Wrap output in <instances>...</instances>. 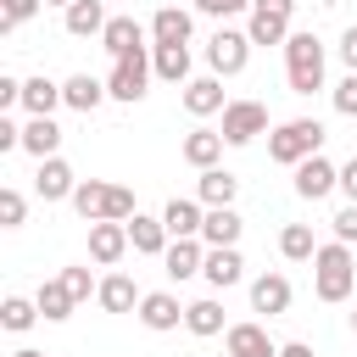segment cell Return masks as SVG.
Instances as JSON below:
<instances>
[{
    "instance_id": "6",
    "label": "cell",
    "mask_w": 357,
    "mask_h": 357,
    "mask_svg": "<svg viewBox=\"0 0 357 357\" xmlns=\"http://www.w3.org/2000/svg\"><path fill=\"white\" fill-rule=\"evenodd\" d=\"M245 61H251V33H240V28H218V33L206 39V67H212L218 78L245 73Z\"/></svg>"
},
{
    "instance_id": "25",
    "label": "cell",
    "mask_w": 357,
    "mask_h": 357,
    "mask_svg": "<svg viewBox=\"0 0 357 357\" xmlns=\"http://www.w3.org/2000/svg\"><path fill=\"white\" fill-rule=\"evenodd\" d=\"M56 106H67V100H61V84H56V78H45V73L22 78V112H28V117H50Z\"/></svg>"
},
{
    "instance_id": "15",
    "label": "cell",
    "mask_w": 357,
    "mask_h": 357,
    "mask_svg": "<svg viewBox=\"0 0 357 357\" xmlns=\"http://www.w3.org/2000/svg\"><path fill=\"white\" fill-rule=\"evenodd\" d=\"M223 346H229V357H279V346L268 340L262 324H229L223 329Z\"/></svg>"
},
{
    "instance_id": "24",
    "label": "cell",
    "mask_w": 357,
    "mask_h": 357,
    "mask_svg": "<svg viewBox=\"0 0 357 357\" xmlns=\"http://www.w3.org/2000/svg\"><path fill=\"white\" fill-rule=\"evenodd\" d=\"M190 28H195V17L184 6H162L151 17V45H190Z\"/></svg>"
},
{
    "instance_id": "47",
    "label": "cell",
    "mask_w": 357,
    "mask_h": 357,
    "mask_svg": "<svg viewBox=\"0 0 357 357\" xmlns=\"http://www.w3.org/2000/svg\"><path fill=\"white\" fill-rule=\"evenodd\" d=\"M45 6H61V11H67V6H73V0H45Z\"/></svg>"
},
{
    "instance_id": "36",
    "label": "cell",
    "mask_w": 357,
    "mask_h": 357,
    "mask_svg": "<svg viewBox=\"0 0 357 357\" xmlns=\"http://www.w3.org/2000/svg\"><path fill=\"white\" fill-rule=\"evenodd\" d=\"M22 218H28L22 190H0V229H22Z\"/></svg>"
},
{
    "instance_id": "31",
    "label": "cell",
    "mask_w": 357,
    "mask_h": 357,
    "mask_svg": "<svg viewBox=\"0 0 357 357\" xmlns=\"http://www.w3.org/2000/svg\"><path fill=\"white\" fill-rule=\"evenodd\" d=\"M22 151L39 156V162L56 156V151H61V128H56V117H28V123H22Z\"/></svg>"
},
{
    "instance_id": "48",
    "label": "cell",
    "mask_w": 357,
    "mask_h": 357,
    "mask_svg": "<svg viewBox=\"0 0 357 357\" xmlns=\"http://www.w3.org/2000/svg\"><path fill=\"white\" fill-rule=\"evenodd\" d=\"M318 6H340V0H318Z\"/></svg>"
},
{
    "instance_id": "12",
    "label": "cell",
    "mask_w": 357,
    "mask_h": 357,
    "mask_svg": "<svg viewBox=\"0 0 357 357\" xmlns=\"http://www.w3.org/2000/svg\"><path fill=\"white\" fill-rule=\"evenodd\" d=\"M73 190H78V173H73L61 156H45L39 173H33V195H39V201H73Z\"/></svg>"
},
{
    "instance_id": "11",
    "label": "cell",
    "mask_w": 357,
    "mask_h": 357,
    "mask_svg": "<svg viewBox=\"0 0 357 357\" xmlns=\"http://www.w3.org/2000/svg\"><path fill=\"white\" fill-rule=\"evenodd\" d=\"M134 318H139L151 335H167V329H178V324H184V307H178V296H173V290H145Z\"/></svg>"
},
{
    "instance_id": "8",
    "label": "cell",
    "mask_w": 357,
    "mask_h": 357,
    "mask_svg": "<svg viewBox=\"0 0 357 357\" xmlns=\"http://www.w3.org/2000/svg\"><path fill=\"white\" fill-rule=\"evenodd\" d=\"M218 134H223L229 145H251L257 134H268V106H262V100H229Z\"/></svg>"
},
{
    "instance_id": "46",
    "label": "cell",
    "mask_w": 357,
    "mask_h": 357,
    "mask_svg": "<svg viewBox=\"0 0 357 357\" xmlns=\"http://www.w3.org/2000/svg\"><path fill=\"white\" fill-rule=\"evenodd\" d=\"M11 357H45V351H33V346H17V351H11Z\"/></svg>"
},
{
    "instance_id": "37",
    "label": "cell",
    "mask_w": 357,
    "mask_h": 357,
    "mask_svg": "<svg viewBox=\"0 0 357 357\" xmlns=\"http://www.w3.org/2000/svg\"><path fill=\"white\" fill-rule=\"evenodd\" d=\"M329 100H335V112H340V117H357V73H346V78L329 89Z\"/></svg>"
},
{
    "instance_id": "3",
    "label": "cell",
    "mask_w": 357,
    "mask_h": 357,
    "mask_svg": "<svg viewBox=\"0 0 357 357\" xmlns=\"http://www.w3.org/2000/svg\"><path fill=\"white\" fill-rule=\"evenodd\" d=\"M351 284H357L351 245H346V240L318 245V257H312V290H318V301H346V296H351Z\"/></svg>"
},
{
    "instance_id": "4",
    "label": "cell",
    "mask_w": 357,
    "mask_h": 357,
    "mask_svg": "<svg viewBox=\"0 0 357 357\" xmlns=\"http://www.w3.org/2000/svg\"><path fill=\"white\" fill-rule=\"evenodd\" d=\"M324 151V123L318 117H290V123H279L273 134H268V156L279 162V167H296V162H307V156H318Z\"/></svg>"
},
{
    "instance_id": "19",
    "label": "cell",
    "mask_w": 357,
    "mask_h": 357,
    "mask_svg": "<svg viewBox=\"0 0 357 357\" xmlns=\"http://www.w3.org/2000/svg\"><path fill=\"white\" fill-rule=\"evenodd\" d=\"M234 195H240V178L229 167H201V178H195V201L201 206H234Z\"/></svg>"
},
{
    "instance_id": "9",
    "label": "cell",
    "mask_w": 357,
    "mask_h": 357,
    "mask_svg": "<svg viewBox=\"0 0 357 357\" xmlns=\"http://www.w3.org/2000/svg\"><path fill=\"white\" fill-rule=\"evenodd\" d=\"M329 190H340V167L318 151V156H307V162H296V195L301 201H324Z\"/></svg>"
},
{
    "instance_id": "49",
    "label": "cell",
    "mask_w": 357,
    "mask_h": 357,
    "mask_svg": "<svg viewBox=\"0 0 357 357\" xmlns=\"http://www.w3.org/2000/svg\"><path fill=\"white\" fill-rule=\"evenodd\" d=\"M351 329H357V312H351Z\"/></svg>"
},
{
    "instance_id": "29",
    "label": "cell",
    "mask_w": 357,
    "mask_h": 357,
    "mask_svg": "<svg viewBox=\"0 0 357 357\" xmlns=\"http://www.w3.org/2000/svg\"><path fill=\"white\" fill-rule=\"evenodd\" d=\"M184 329H190V335H201V340L223 335V329H229V324H223V301H218V296L190 301V307H184Z\"/></svg>"
},
{
    "instance_id": "20",
    "label": "cell",
    "mask_w": 357,
    "mask_h": 357,
    "mask_svg": "<svg viewBox=\"0 0 357 357\" xmlns=\"http://www.w3.org/2000/svg\"><path fill=\"white\" fill-rule=\"evenodd\" d=\"M162 223H167V234H173V240H184V234H201V223H206V206H201L195 195H173V201L162 206Z\"/></svg>"
},
{
    "instance_id": "2",
    "label": "cell",
    "mask_w": 357,
    "mask_h": 357,
    "mask_svg": "<svg viewBox=\"0 0 357 357\" xmlns=\"http://www.w3.org/2000/svg\"><path fill=\"white\" fill-rule=\"evenodd\" d=\"M284 78H290L296 95L324 89V39H318L312 28H296V33L284 39Z\"/></svg>"
},
{
    "instance_id": "38",
    "label": "cell",
    "mask_w": 357,
    "mask_h": 357,
    "mask_svg": "<svg viewBox=\"0 0 357 357\" xmlns=\"http://www.w3.org/2000/svg\"><path fill=\"white\" fill-rule=\"evenodd\" d=\"M251 6H257V0H195V11H201V17H223V22H229V17H240V11H251Z\"/></svg>"
},
{
    "instance_id": "27",
    "label": "cell",
    "mask_w": 357,
    "mask_h": 357,
    "mask_svg": "<svg viewBox=\"0 0 357 357\" xmlns=\"http://www.w3.org/2000/svg\"><path fill=\"white\" fill-rule=\"evenodd\" d=\"M95 301H100V312H139V290H134L128 273H106L100 290H95Z\"/></svg>"
},
{
    "instance_id": "41",
    "label": "cell",
    "mask_w": 357,
    "mask_h": 357,
    "mask_svg": "<svg viewBox=\"0 0 357 357\" xmlns=\"http://www.w3.org/2000/svg\"><path fill=\"white\" fill-rule=\"evenodd\" d=\"M335 50H340V61H346V73H357V22H351V28L340 33V45H335Z\"/></svg>"
},
{
    "instance_id": "5",
    "label": "cell",
    "mask_w": 357,
    "mask_h": 357,
    "mask_svg": "<svg viewBox=\"0 0 357 357\" xmlns=\"http://www.w3.org/2000/svg\"><path fill=\"white\" fill-rule=\"evenodd\" d=\"M151 78H156L151 56H145V50H134V56H117V61H112V73H106V89H112V100L134 106V100H145V84H151Z\"/></svg>"
},
{
    "instance_id": "45",
    "label": "cell",
    "mask_w": 357,
    "mask_h": 357,
    "mask_svg": "<svg viewBox=\"0 0 357 357\" xmlns=\"http://www.w3.org/2000/svg\"><path fill=\"white\" fill-rule=\"evenodd\" d=\"M279 357H312V346H307V340H284V346H279Z\"/></svg>"
},
{
    "instance_id": "42",
    "label": "cell",
    "mask_w": 357,
    "mask_h": 357,
    "mask_svg": "<svg viewBox=\"0 0 357 357\" xmlns=\"http://www.w3.org/2000/svg\"><path fill=\"white\" fill-rule=\"evenodd\" d=\"M0 106H22V78L0 73Z\"/></svg>"
},
{
    "instance_id": "28",
    "label": "cell",
    "mask_w": 357,
    "mask_h": 357,
    "mask_svg": "<svg viewBox=\"0 0 357 357\" xmlns=\"http://www.w3.org/2000/svg\"><path fill=\"white\" fill-rule=\"evenodd\" d=\"M33 301H39L45 324H61V318H73V307H78V296L67 290V279H61V273H56V279H45V284L33 290Z\"/></svg>"
},
{
    "instance_id": "22",
    "label": "cell",
    "mask_w": 357,
    "mask_h": 357,
    "mask_svg": "<svg viewBox=\"0 0 357 357\" xmlns=\"http://www.w3.org/2000/svg\"><path fill=\"white\" fill-rule=\"evenodd\" d=\"M123 251H128V223H89V257L100 268L123 262Z\"/></svg>"
},
{
    "instance_id": "7",
    "label": "cell",
    "mask_w": 357,
    "mask_h": 357,
    "mask_svg": "<svg viewBox=\"0 0 357 357\" xmlns=\"http://www.w3.org/2000/svg\"><path fill=\"white\" fill-rule=\"evenodd\" d=\"M290 17H296V0H257L251 6V45H284L290 39Z\"/></svg>"
},
{
    "instance_id": "30",
    "label": "cell",
    "mask_w": 357,
    "mask_h": 357,
    "mask_svg": "<svg viewBox=\"0 0 357 357\" xmlns=\"http://www.w3.org/2000/svg\"><path fill=\"white\" fill-rule=\"evenodd\" d=\"M151 67H156V78H167V84H190V45H151Z\"/></svg>"
},
{
    "instance_id": "40",
    "label": "cell",
    "mask_w": 357,
    "mask_h": 357,
    "mask_svg": "<svg viewBox=\"0 0 357 357\" xmlns=\"http://www.w3.org/2000/svg\"><path fill=\"white\" fill-rule=\"evenodd\" d=\"M329 223H335V240H346V245H351V240H357V201H346Z\"/></svg>"
},
{
    "instance_id": "16",
    "label": "cell",
    "mask_w": 357,
    "mask_h": 357,
    "mask_svg": "<svg viewBox=\"0 0 357 357\" xmlns=\"http://www.w3.org/2000/svg\"><path fill=\"white\" fill-rule=\"evenodd\" d=\"M100 45H106L112 61H117V56H134V50H151V45H145V28H139L134 17H112V22L100 28Z\"/></svg>"
},
{
    "instance_id": "18",
    "label": "cell",
    "mask_w": 357,
    "mask_h": 357,
    "mask_svg": "<svg viewBox=\"0 0 357 357\" xmlns=\"http://www.w3.org/2000/svg\"><path fill=\"white\" fill-rule=\"evenodd\" d=\"M223 145H229V139H223L218 128H190V134H184V145H178V156H184V162L201 173V167H218Z\"/></svg>"
},
{
    "instance_id": "32",
    "label": "cell",
    "mask_w": 357,
    "mask_h": 357,
    "mask_svg": "<svg viewBox=\"0 0 357 357\" xmlns=\"http://www.w3.org/2000/svg\"><path fill=\"white\" fill-rule=\"evenodd\" d=\"M240 212L234 206H206V223H201V240L206 245H240Z\"/></svg>"
},
{
    "instance_id": "34",
    "label": "cell",
    "mask_w": 357,
    "mask_h": 357,
    "mask_svg": "<svg viewBox=\"0 0 357 357\" xmlns=\"http://www.w3.org/2000/svg\"><path fill=\"white\" fill-rule=\"evenodd\" d=\"M33 318H45V312H39V301H28V296H6V301H0V324H6L11 335H28V329H33Z\"/></svg>"
},
{
    "instance_id": "10",
    "label": "cell",
    "mask_w": 357,
    "mask_h": 357,
    "mask_svg": "<svg viewBox=\"0 0 357 357\" xmlns=\"http://www.w3.org/2000/svg\"><path fill=\"white\" fill-rule=\"evenodd\" d=\"M162 268H167V279H195L201 268H206V240L201 234H184V240H167V251H162Z\"/></svg>"
},
{
    "instance_id": "21",
    "label": "cell",
    "mask_w": 357,
    "mask_h": 357,
    "mask_svg": "<svg viewBox=\"0 0 357 357\" xmlns=\"http://www.w3.org/2000/svg\"><path fill=\"white\" fill-rule=\"evenodd\" d=\"M167 240H173V234H167L162 218H151V212H134V218H128V245H134L139 257H162Z\"/></svg>"
},
{
    "instance_id": "14",
    "label": "cell",
    "mask_w": 357,
    "mask_h": 357,
    "mask_svg": "<svg viewBox=\"0 0 357 357\" xmlns=\"http://www.w3.org/2000/svg\"><path fill=\"white\" fill-rule=\"evenodd\" d=\"M290 301H296V290H290L284 273H257V279H251V307H257V312L279 318V312H290Z\"/></svg>"
},
{
    "instance_id": "1",
    "label": "cell",
    "mask_w": 357,
    "mask_h": 357,
    "mask_svg": "<svg viewBox=\"0 0 357 357\" xmlns=\"http://www.w3.org/2000/svg\"><path fill=\"white\" fill-rule=\"evenodd\" d=\"M73 212H78L84 223H128L139 206H134V190H128V184L78 178V190H73Z\"/></svg>"
},
{
    "instance_id": "33",
    "label": "cell",
    "mask_w": 357,
    "mask_h": 357,
    "mask_svg": "<svg viewBox=\"0 0 357 357\" xmlns=\"http://www.w3.org/2000/svg\"><path fill=\"white\" fill-rule=\"evenodd\" d=\"M279 257H284V262H312V257H318L312 229H307V223H284V229H279Z\"/></svg>"
},
{
    "instance_id": "23",
    "label": "cell",
    "mask_w": 357,
    "mask_h": 357,
    "mask_svg": "<svg viewBox=\"0 0 357 357\" xmlns=\"http://www.w3.org/2000/svg\"><path fill=\"white\" fill-rule=\"evenodd\" d=\"M61 22H67L73 39H100V28H106L112 17H106V0H73V6L61 11Z\"/></svg>"
},
{
    "instance_id": "35",
    "label": "cell",
    "mask_w": 357,
    "mask_h": 357,
    "mask_svg": "<svg viewBox=\"0 0 357 357\" xmlns=\"http://www.w3.org/2000/svg\"><path fill=\"white\" fill-rule=\"evenodd\" d=\"M39 6H45V0H0V33H11V28H22V22H33V17H39Z\"/></svg>"
},
{
    "instance_id": "44",
    "label": "cell",
    "mask_w": 357,
    "mask_h": 357,
    "mask_svg": "<svg viewBox=\"0 0 357 357\" xmlns=\"http://www.w3.org/2000/svg\"><path fill=\"white\" fill-rule=\"evenodd\" d=\"M340 190H346V201H357V156L340 167Z\"/></svg>"
},
{
    "instance_id": "39",
    "label": "cell",
    "mask_w": 357,
    "mask_h": 357,
    "mask_svg": "<svg viewBox=\"0 0 357 357\" xmlns=\"http://www.w3.org/2000/svg\"><path fill=\"white\" fill-rule=\"evenodd\" d=\"M61 279H67V290H73V296H78V301H89V296H95V290H100V284H95V279H89V268H61Z\"/></svg>"
},
{
    "instance_id": "17",
    "label": "cell",
    "mask_w": 357,
    "mask_h": 357,
    "mask_svg": "<svg viewBox=\"0 0 357 357\" xmlns=\"http://www.w3.org/2000/svg\"><path fill=\"white\" fill-rule=\"evenodd\" d=\"M61 100H67L73 112H95L100 100H112V89H106V78H95V73H73V78H61Z\"/></svg>"
},
{
    "instance_id": "13",
    "label": "cell",
    "mask_w": 357,
    "mask_h": 357,
    "mask_svg": "<svg viewBox=\"0 0 357 357\" xmlns=\"http://www.w3.org/2000/svg\"><path fill=\"white\" fill-rule=\"evenodd\" d=\"M201 279H206L212 290L240 284V279H245V257H240V245H206V268H201Z\"/></svg>"
},
{
    "instance_id": "26",
    "label": "cell",
    "mask_w": 357,
    "mask_h": 357,
    "mask_svg": "<svg viewBox=\"0 0 357 357\" xmlns=\"http://www.w3.org/2000/svg\"><path fill=\"white\" fill-rule=\"evenodd\" d=\"M229 100H223V84H218V73L212 78H190L184 84V112L190 117H212V112H223Z\"/></svg>"
},
{
    "instance_id": "43",
    "label": "cell",
    "mask_w": 357,
    "mask_h": 357,
    "mask_svg": "<svg viewBox=\"0 0 357 357\" xmlns=\"http://www.w3.org/2000/svg\"><path fill=\"white\" fill-rule=\"evenodd\" d=\"M0 151H22V128L11 117H0Z\"/></svg>"
}]
</instances>
